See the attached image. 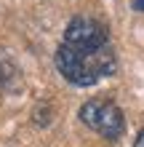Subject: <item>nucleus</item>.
I'll return each instance as SVG.
<instances>
[{
	"mask_svg": "<svg viewBox=\"0 0 144 147\" xmlns=\"http://www.w3.org/2000/svg\"><path fill=\"white\" fill-rule=\"evenodd\" d=\"M133 11H139V13H144V0H133Z\"/></svg>",
	"mask_w": 144,
	"mask_h": 147,
	"instance_id": "obj_5",
	"label": "nucleus"
},
{
	"mask_svg": "<svg viewBox=\"0 0 144 147\" xmlns=\"http://www.w3.org/2000/svg\"><path fill=\"white\" fill-rule=\"evenodd\" d=\"M56 67L64 75V80H70L72 86H94L101 78H109L117 70V59L109 46L99 48H78V46H67L62 43L56 51Z\"/></svg>",
	"mask_w": 144,
	"mask_h": 147,
	"instance_id": "obj_1",
	"label": "nucleus"
},
{
	"mask_svg": "<svg viewBox=\"0 0 144 147\" xmlns=\"http://www.w3.org/2000/svg\"><path fill=\"white\" fill-rule=\"evenodd\" d=\"M64 43L67 46H78V48L109 46L107 43V27L96 19H88V16H75L64 30Z\"/></svg>",
	"mask_w": 144,
	"mask_h": 147,
	"instance_id": "obj_3",
	"label": "nucleus"
},
{
	"mask_svg": "<svg viewBox=\"0 0 144 147\" xmlns=\"http://www.w3.org/2000/svg\"><path fill=\"white\" fill-rule=\"evenodd\" d=\"M80 120L104 139H120L125 131L123 110L109 99H91L80 107Z\"/></svg>",
	"mask_w": 144,
	"mask_h": 147,
	"instance_id": "obj_2",
	"label": "nucleus"
},
{
	"mask_svg": "<svg viewBox=\"0 0 144 147\" xmlns=\"http://www.w3.org/2000/svg\"><path fill=\"white\" fill-rule=\"evenodd\" d=\"M133 147H144V131H139V136L133 139Z\"/></svg>",
	"mask_w": 144,
	"mask_h": 147,
	"instance_id": "obj_4",
	"label": "nucleus"
}]
</instances>
